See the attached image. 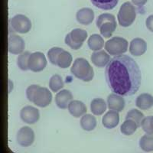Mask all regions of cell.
Segmentation results:
<instances>
[{"label": "cell", "instance_id": "cell-1", "mask_svg": "<svg viewBox=\"0 0 153 153\" xmlns=\"http://www.w3.org/2000/svg\"><path fill=\"white\" fill-rule=\"evenodd\" d=\"M105 77L112 92L123 97L136 94L141 86L139 66L128 55L121 54L110 59L105 69Z\"/></svg>", "mask_w": 153, "mask_h": 153}, {"label": "cell", "instance_id": "cell-2", "mask_svg": "<svg viewBox=\"0 0 153 153\" xmlns=\"http://www.w3.org/2000/svg\"><path fill=\"white\" fill-rule=\"evenodd\" d=\"M71 71L75 77L84 82L91 81L94 76V69L90 63L82 57L75 60L71 68Z\"/></svg>", "mask_w": 153, "mask_h": 153}, {"label": "cell", "instance_id": "cell-3", "mask_svg": "<svg viewBox=\"0 0 153 153\" xmlns=\"http://www.w3.org/2000/svg\"><path fill=\"white\" fill-rule=\"evenodd\" d=\"M96 25L99 28L101 35L106 38H109L112 36L117 28V23L113 15L110 13H103L97 17Z\"/></svg>", "mask_w": 153, "mask_h": 153}, {"label": "cell", "instance_id": "cell-4", "mask_svg": "<svg viewBox=\"0 0 153 153\" xmlns=\"http://www.w3.org/2000/svg\"><path fill=\"white\" fill-rule=\"evenodd\" d=\"M136 17V8L130 2H126L121 5L117 15L119 24L122 27H129Z\"/></svg>", "mask_w": 153, "mask_h": 153}, {"label": "cell", "instance_id": "cell-5", "mask_svg": "<svg viewBox=\"0 0 153 153\" xmlns=\"http://www.w3.org/2000/svg\"><path fill=\"white\" fill-rule=\"evenodd\" d=\"M129 43L126 39L121 37H113L105 43V50L110 55L118 56L123 54L128 50Z\"/></svg>", "mask_w": 153, "mask_h": 153}, {"label": "cell", "instance_id": "cell-6", "mask_svg": "<svg viewBox=\"0 0 153 153\" xmlns=\"http://www.w3.org/2000/svg\"><path fill=\"white\" fill-rule=\"evenodd\" d=\"M87 38V32L81 28H74L65 37V43L73 50H78L82 47Z\"/></svg>", "mask_w": 153, "mask_h": 153}, {"label": "cell", "instance_id": "cell-7", "mask_svg": "<svg viewBox=\"0 0 153 153\" xmlns=\"http://www.w3.org/2000/svg\"><path fill=\"white\" fill-rule=\"evenodd\" d=\"M11 27L16 32L26 34L31 30V20L25 15L18 14L12 18L10 21Z\"/></svg>", "mask_w": 153, "mask_h": 153}, {"label": "cell", "instance_id": "cell-8", "mask_svg": "<svg viewBox=\"0 0 153 153\" xmlns=\"http://www.w3.org/2000/svg\"><path fill=\"white\" fill-rule=\"evenodd\" d=\"M47 60L45 54L37 51L32 53L28 58V69L32 72L42 71L47 66Z\"/></svg>", "mask_w": 153, "mask_h": 153}, {"label": "cell", "instance_id": "cell-9", "mask_svg": "<svg viewBox=\"0 0 153 153\" xmlns=\"http://www.w3.org/2000/svg\"><path fill=\"white\" fill-rule=\"evenodd\" d=\"M52 100V94L46 87H38L34 96L32 103L39 107H46Z\"/></svg>", "mask_w": 153, "mask_h": 153}, {"label": "cell", "instance_id": "cell-10", "mask_svg": "<svg viewBox=\"0 0 153 153\" xmlns=\"http://www.w3.org/2000/svg\"><path fill=\"white\" fill-rule=\"evenodd\" d=\"M35 132L31 128L28 126H23L17 132L16 140L21 146L28 147L35 142Z\"/></svg>", "mask_w": 153, "mask_h": 153}, {"label": "cell", "instance_id": "cell-11", "mask_svg": "<svg viewBox=\"0 0 153 153\" xmlns=\"http://www.w3.org/2000/svg\"><path fill=\"white\" fill-rule=\"evenodd\" d=\"M20 117L27 124H35L40 119V113L37 108L31 106L23 107L20 111Z\"/></svg>", "mask_w": 153, "mask_h": 153}, {"label": "cell", "instance_id": "cell-12", "mask_svg": "<svg viewBox=\"0 0 153 153\" xmlns=\"http://www.w3.org/2000/svg\"><path fill=\"white\" fill-rule=\"evenodd\" d=\"M25 42L23 38L17 35H11L9 38L8 50L11 54H20L24 52Z\"/></svg>", "mask_w": 153, "mask_h": 153}, {"label": "cell", "instance_id": "cell-13", "mask_svg": "<svg viewBox=\"0 0 153 153\" xmlns=\"http://www.w3.org/2000/svg\"><path fill=\"white\" fill-rule=\"evenodd\" d=\"M126 106L125 100L122 96L117 94H110L107 97V106L110 110H114L117 112H122Z\"/></svg>", "mask_w": 153, "mask_h": 153}, {"label": "cell", "instance_id": "cell-14", "mask_svg": "<svg viewBox=\"0 0 153 153\" xmlns=\"http://www.w3.org/2000/svg\"><path fill=\"white\" fill-rule=\"evenodd\" d=\"M147 50V43L143 38H136L132 39L129 45V53L132 55L139 57L146 53Z\"/></svg>", "mask_w": 153, "mask_h": 153}, {"label": "cell", "instance_id": "cell-15", "mask_svg": "<svg viewBox=\"0 0 153 153\" xmlns=\"http://www.w3.org/2000/svg\"><path fill=\"white\" fill-rule=\"evenodd\" d=\"M73 94L68 90H62L59 91L55 96V103L57 107L60 109H67L68 108L71 101L73 100Z\"/></svg>", "mask_w": 153, "mask_h": 153}, {"label": "cell", "instance_id": "cell-16", "mask_svg": "<svg viewBox=\"0 0 153 153\" xmlns=\"http://www.w3.org/2000/svg\"><path fill=\"white\" fill-rule=\"evenodd\" d=\"M76 19L80 24L88 25L94 21V12L91 8H82L76 12Z\"/></svg>", "mask_w": 153, "mask_h": 153}, {"label": "cell", "instance_id": "cell-17", "mask_svg": "<svg viewBox=\"0 0 153 153\" xmlns=\"http://www.w3.org/2000/svg\"><path fill=\"white\" fill-rule=\"evenodd\" d=\"M110 61V56L105 51L100 50L94 51L91 55V61L97 68H104Z\"/></svg>", "mask_w": 153, "mask_h": 153}, {"label": "cell", "instance_id": "cell-18", "mask_svg": "<svg viewBox=\"0 0 153 153\" xmlns=\"http://www.w3.org/2000/svg\"><path fill=\"white\" fill-rule=\"evenodd\" d=\"M120 123V115L118 112L110 110L103 116L102 123L103 126L108 129H111L117 127Z\"/></svg>", "mask_w": 153, "mask_h": 153}, {"label": "cell", "instance_id": "cell-19", "mask_svg": "<svg viewBox=\"0 0 153 153\" xmlns=\"http://www.w3.org/2000/svg\"><path fill=\"white\" fill-rule=\"evenodd\" d=\"M68 111L75 118L84 116L87 113V106L80 100H72L68 106Z\"/></svg>", "mask_w": 153, "mask_h": 153}, {"label": "cell", "instance_id": "cell-20", "mask_svg": "<svg viewBox=\"0 0 153 153\" xmlns=\"http://www.w3.org/2000/svg\"><path fill=\"white\" fill-rule=\"evenodd\" d=\"M136 105L143 110H149L153 106V97L149 94H142L136 100Z\"/></svg>", "mask_w": 153, "mask_h": 153}, {"label": "cell", "instance_id": "cell-21", "mask_svg": "<svg viewBox=\"0 0 153 153\" xmlns=\"http://www.w3.org/2000/svg\"><path fill=\"white\" fill-rule=\"evenodd\" d=\"M80 124L81 128L85 131H92L97 126V119L91 114H84L82 116L80 120Z\"/></svg>", "mask_w": 153, "mask_h": 153}, {"label": "cell", "instance_id": "cell-22", "mask_svg": "<svg viewBox=\"0 0 153 153\" xmlns=\"http://www.w3.org/2000/svg\"><path fill=\"white\" fill-rule=\"evenodd\" d=\"M104 44L105 42L103 38L98 34H94V35H91L88 39V42H87L89 48L94 51H100L104 46Z\"/></svg>", "mask_w": 153, "mask_h": 153}, {"label": "cell", "instance_id": "cell-23", "mask_svg": "<svg viewBox=\"0 0 153 153\" xmlns=\"http://www.w3.org/2000/svg\"><path fill=\"white\" fill-rule=\"evenodd\" d=\"M106 110V103L103 99L96 98L91 103V110L95 116H100Z\"/></svg>", "mask_w": 153, "mask_h": 153}, {"label": "cell", "instance_id": "cell-24", "mask_svg": "<svg viewBox=\"0 0 153 153\" xmlns=\"http://www.w3.org/2000/svg\"><path fill=\"white\" fill-rule=\"evenodd\" d=\"M72 61L73 57L71 54L67 51L62 49L57 58V66L61 68H68L71 66Z\"/></svg>", "mask_w": 153, "mask_h": 153}, {"label": "cell", "instance_id": "cell-25", "mask_svg": "<svg viewBox=\"0 0 153 153\" xmlns=\"http://www.w3.org/2000/svg\"><path fill=\"white\" fill-rule=\"evenodd\" d=\"M137 128H139V127H138L136 123L133 120L128 119L123 123V124L120 126V131L123 135L129 136L136 132Z\"/></svg>", "mask_w": 153, "mask_h": 153}, {"label": "cell", "instance_id": "cell-26", "mask_svg": "<svg viewBox=\"0 0 153 153\" xmlns=\"http://www.w3.org/2000/svg\"><path fill=\"white\" fill-rule=\"evenodd\" d=\"M139 146L144 152H153V134H146L139 140Z\"/></svg>", "mask_w": 153, "mask_h": 153}, {"label": "cell", "instance_id": "cell-27", "mask_svg": "<svg viewBox=\"0 0 153 153\" xmlns=\"http://www.w3.org/2000/svg\"><path fill=\"white\" fill-rule=\"evenodd\" d=\"M93 5L103 10H111L117 5L119 0H91Z\"/></svg>", "mask_w": 153, "mask_h": 153}, {"label": "cell", "instance_id": "cell-28", "mask_svg": "<svg viewBox=\"0 0 153 153\" xmlns=\"http://www.w3.org/2000/svg\"><path fill=\"white\" fill-rule=\"evenodd\" d=\"M64 81L60 75L54 74L53 75L49 81V87L52 91V92H58L60 90L64 87Z\"/></svg>", "mask_w": 153, "mask_h": 153}, {"label": "cell", "instance_id": "cell-29", "mask_svg": "<svg viewBox=\"0 0 153 153\" xmlns=\"http://www.w3.org/2000/svg\"><path fill=\"white\" fill-rule=\"evenodd\" d=\"M128 119L135 121L138 125V127H139L141 126L142 121L144 119V115L142 112L136 109H132L127 113L126 116V120H128Z\"/></svg>", "mask_w": 153, "mask_h": 153}, {"label": "cell", "instance_id": "cell-30", "mask_svg": "<svg viewBox=\"0 0 153 153\" xmlns=\"http://www.w3.org/2000/svg\"><path fill=\"white\" fill-rule=\"evenodd\" d=\"M31 53L29 51H25L19 55L17 60V65L19 69L22 71H28V58H29Z\"/></svg>", "mask_w": 153, "mask_h": 153}, {"label": "cell", "instance_id": "cell-31", "mask_svg": "<svg viewBox=\"0 0 153 153\" xmlns=\"http://www.w3.org/2000/svg\"><path fill=\"white\" fill-rule=\"evenodd\" d=\"M141 126L145 132L148 134H153V116L144 117L142 121Z\"/></svg>", "mask_w": 153, "mask_h": 153}, {"label": "cell", "instance_id": "cell-32", "mask_svg": "<svg viewBox=\"0 0 153 153\" xmlns=\"http://www.w3.org/2000/svg\"><path fill=\"white\" fill-rule=\"evenodd\" d=\"M62 48H61L54 47L51 48L48 52V60L52 65H57V58L58 57V54H60V52L61 51Z\"/></svg>", "mask_w": 153, "mask_h": 153}, {"label": "cell", "instance_id": "cell-33", "mask_svg": "<svg viewBox=\"0 0 153 153\" xmlns=\"http://www.w3.org/2000/svg\"><path fill=\"white\" fill-rule=\"evenodd\" d=\"M38 85H31L27 88L26 90V97L30 102L33 101L34 96H35V92H36L37 89L38 88Z\"/></svg>", "mask_w": 153, "mask_h": 153}, {"label": "cell", "instance_id": "cell-34", "mask_svg": "<svg viewBox=\"0 0 153 153\" xmlns=\"http://www.w3.org/2000/svg\"><path fill=\"white\" fill-rule=\"evenodd\" d=\"M146 25L147 28L150 31L153 32V15H150L149 16H148V18L146 19Z\"/></svg>", "mask_w": 153, "mask_h": 153}, {"label": "cell", "instance_id": "cell-35", "mask_svg": "<svg viewBox=\"0 0 153 153\" xmlns=\"http://www.w3.org/2000/svg\"><path fill=\"white\" fill-rule=\"evenodd\" d=\"M148 0H132V2L136 6H143Z\"/></svg>", "mask_w": 153, "mask_h": 153}]
</instances>
